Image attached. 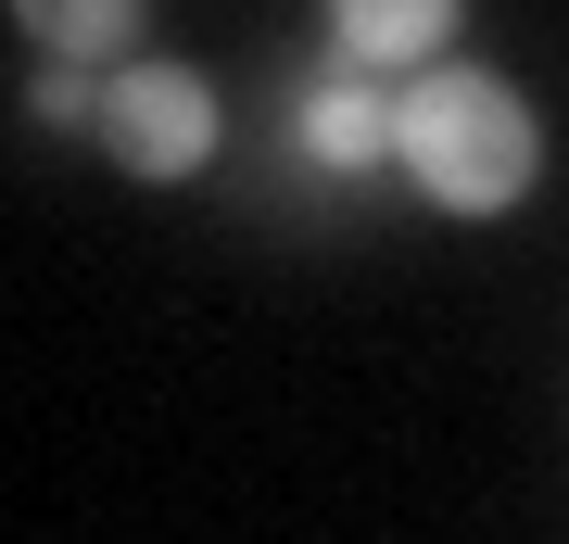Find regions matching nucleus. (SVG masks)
I'll list each match as a JSON object with an SVG mask.
<instances>
[{"mask_svg": "<svg viewBox=\"0 0 569 544\" xmlns=\"http://www.w3.org/2000/svg\"><path fill=\"white\" fill-rule=\"evenodd\" d=\"M392 165L418 178L430 216H519L545 190V115H531L519 77L493 63H430V77L392 89Z\"/></svg>", "mask_w": 569, "mask_h": 544, "instance_id": "f257e3e1", "label": "nucleus"}, {"mask_svg": "<svg viewBox=\"0 0 569 544\" xmlns=\"http://www.w3.org/2000/svg\"><path fill=\"white\" fill-rule=\"evenodd\" d=\"M102 152H114L140 190L203 178V165L228 152V101H216V77H203V63H164V51H140V63H127V77L102 89Z\"/></svg>", "mask_w": 569, "mask_h": 544, "instance_id": "f03ea898", "label": "nucleus"}, {"mask_svg": "<svg viewBox=\"0 0 569 544\" xmlns=\"http://www.w3.org/2000/svg\"><path fill=\"white\" fill-rule=\"evenodd\" d=\"M456 26L468 0H329V51H342V77H430V63H456Z\"/></svg>", "mask_w": 569, "mask_h": 544, "instance_id": "7ed1b4c3", "label": "nucleus"}, {"mask_svg": "<svg viewBox=\"0 0 569 544\" xmlns=\"http://www.w3.org/2000/svg\"><path fill=\"white\" fill-rule=\"evenodd\" d=\"M291 152H305L317 178H380L392 165V89L380 77H317L291 101Z\"/></svg>", "mask_w": 569, "mask_h": 544, "instance_id": "20e7f679", "label": "nucleus"}, {"mask_svg": "<svg viewBox=\"0 0 569 544\" xmlns=\"http://www.w3.org/2000/svg\"><path fill=\"white\" fill-rule=\"evenodd\" d=\"M13 26H26V51H39V63H77V77H127V63H140L152 0H13Z\"/></svg>", "mask_w": 569, "mask_h": 544, "instance_id": "39448f33", "label": "nucleus"}, {"mask_svg": "<svg viewBox=\"0 0 569 544\" xmlns=\"http://www.w3.org/2000/svg\"><path fill=\"white\" fill-rule=\"evenodd\" d=\"M102 89H114V77H77V63H39V89H26V115H39L51 140H102Z\"/></svg>", "mask_w": 569, "mask_h": 544, "instance_id": "423d86ee", "label": "nucleus"}]
</instances>
